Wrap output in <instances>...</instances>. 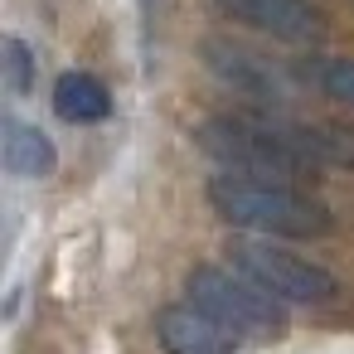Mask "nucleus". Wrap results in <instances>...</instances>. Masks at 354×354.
Instances as JSON below:
<instances>
[{
	"mask_svg": "<svg viewBox=\"0 0 354 354\" xmlns=\"http://www.w3.org/2000/svg\"><path fill=\"white\" fill-rule=\"evenodd\" d=\"M54 112L73 127H93V122H107L112 112V93L93 78V73H64L54 83Z\"/></svg>",
	"mask_w": 354,
	"mask_h": 354,
	"instance_id": "obj_9",
	"label": "nucleus"
},
{
	"mask_svg": "<svg viewBox=\"0 0 354 354\" xmlns=\"http://www.w3.org/2000/svg\"><path fill=\"white\" fill-rule=\"evenodd\" d=\"M0 160L20 180H44V175H54L59 151L39 127L20 122V117H6V127H0Z\"/></svg>",
	"mask_w": 354,
	"mask_h": 354,
	"instance_id": "obj_8",
	"label": "nucleus"
},
{
	"mask_svg": "<svg viewBox=\"0 0 354 354\" xmlns=\"http://www.w3.org/2000/svg\"><path fill=\"white\" fill-rule=\"evenodd\" d=\"M301 78H310L315 93H325L330 102H344L354 107V59H330V54H315L301 64Z\"/></svg>",
	"mask_w": 354,
	"mask_h": 354,
	"instance_id": "obj_10",
	"label": "nucleus"
},
{
	"mask_svg": "<svg viewBox=\"0 0 354 354\" xmlns=\"http://www.w3.org/2000/svg\"><path fill=\"white\" fill-rule=\"evenodd\" d=\"M156 335H160L165 354H233V335L189 301L165 306L156 315Z\"/></svg>",
	"mask_w": 354,
	"mask_h": 354,
	"instance_id": "obj_7",
	"label": "nucleus"
},
{
	"mask_svg": "<svg viewBox=\"0 0 354 354\" xmlns=\"http://www.w3.org/2000/svg\"><path fill=\"white\" fill-rule=\"evenodd\" d=\"M0 59H6V88L10 93H30V83H35V54H30V44L25 39H6Z\"/></svg>",
	"mask_w": 354,
	"mask_h": 354,
	"instance_id": "obj_11",
	"label": "nucleus"
},
{
	"mask_svg": "<svg viewBox=\"0 0 354 354\" xmlns=\"http://www.w3.org/2000/svg\"><path fill=\"white\" fill-rule=\"evenodd\" d=\"M228 262H233L243 277H252L262 291H272L277 301L330 306V301L339 296V281H335L320 262H310V257H301V252H291V248L262 243V238H238V243H228Z\"/></svg>",
	"mask_w": 354,
	"mask_h": 354,
	"instance_id": "obj_4",
	"label": "nucleus"
},
{
	"mask_svg": "<svg viewBox=\"0 0 354 354\" xmlns=\"http://www.w3.org/2000/svg\"><path fill=\"white\" fill-rule=\"evenodd\" d=\"M204 64L214 68L218 83H228L233 93H243V97H252L262 107H281V102L296 97L291 68L286 64H272L257 49H243V44H228V39H209L204 44Z\"/></svg>",
	"mask_w": 354,
	"mask_h": 354,
	"instance_id": "obj_5",
	"label": "nucleus"
},
{
	"mask_svg": "<svg viewBox=\"0 0 354 354\" xmlns=\"http://www.w3.org/2000/svg\"><path fill=\"white\" fill-rule=\"evenodd\" d=\"M199 151L228 175L296 185L306 170H354V127L296 117H209L194 131Z\"/></svg>",
	"mask_w": 354,
	"mask_h": 354,
	"instance_id": "obj_1",
	"label": "nucleus"
},
{
	"mask_svg": "<svg viewBox=\"0 0 354 354\" xmlns=\"http://www.w3.org/2000/svg\"><path fill=\"white\" fill-rule=\"evenodd\" d=\"M209 204L223 223L252 228L267 238H325L335 228V214L325 209V199L281 180H252V175L223 170L209 180Z\"/></svg>",
	"mask_w": 354,
	"mask_h": 354,
	"instance_id": "obj_2",
	"label": "nucleus"
},
{
	"mask_svg": "<svg viewBox=\"0 0 354 354\" xmlns=\"http://www.w3.org/2000/svg\"><path fill=\"white\" fill-rule=\"evenodd\" d=\"M214 6L228 20H238L257 35L286 39V44H320V35H325V15L310 0H214Z\"/></svg>",
	"mask_w": 354,
	"mask_h": 354,
	"instance_id": "obj_6",
	"label": "nucleus"
},
{
	"mask_svg": "<svg viewBox=\"0 0 354 354\" xmlns=\"http://www.w3.org/2000/svg\"><path fill=\"white\" fill-rule=\"evenodd\" d=\"M185 301L214 315L233 339H272L286 330V310L272 291H262L252 277H243L233 262H204L185 281Z\"/></svg>",
	"mask_w": 354,
	"mask_h": 354,
	"instance_id": "obj_3",
	"label": "nucleus"
}]
</instances>
